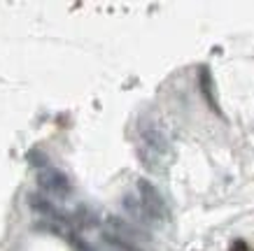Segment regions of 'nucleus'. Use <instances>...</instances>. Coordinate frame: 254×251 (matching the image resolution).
I'll use <instances>...</instances> for the list:
<instances>
[{"label": "nucleus", "mask_w": 254, "mask_h": 251, "mask_svg": "<svg viewBox=\"0 0 254 251\" xmlns=\"http://www.w3.org/2000/svg\"><path fill=\"white\" fill-rule=\"evenodd\" d=\"M138 158L145 165V170H149L152 175H166L173 165V147H170L168 135L161 128H145L138 137Z\"/></svg>", "instance_id": "f257e3e1"}, {"label": "nucleus", "mask_w": 254, "mask_h": 251, "mask_svg": "<svg viewBox=\"0 0 254 251\" xmlns=\"http://www.w3.org/2000/svg\"><path fill=\"white\" fill-rule=\"evenodd\" d=\"M138 200L142 209H145V214L149 216V221H168V205H166V200L161 198V193L156 191V186L152 182H147V179L138 182Z\"/></svg>", "instance_id": "f03ea898"}, {"label": "nucleus", "mask_w": 254, "mask_h": 251, "mask_svg": "<svg viewBox=\"0 0 254 251\" xmlns=\"http://www.w3.org/2000/svg\"><path fill=\"white\" fill-rule=\"evenodd\" d=\"M40 189H45L47 193H52L56 198H68L72 193V184H70L68 175H63L61 170H54V167H47L42 170L38 177Z\"/></svg>", "instance_id": "7ed1b4c3"}, {"label": "nucleus", "mask_w": 254, "mask_h": 251, "mask_svg": "<svg viewBox=\"0 0 254 251\" xmlns=\"http://www.w3.org/2000/svg\"><path fill=\"white\" fill-rule=\"evenodd\" d=\"M198 84H200V93H203L205 102L210 105V109L215 114H222L219 100H217V91H215V79H212V72H210L208 65H200L198 68Z\"/></svg>", "instance_id": "20e7f679"}, {"label": "nucleus", "mask_w": 254, "mask_h": 251, "mask_svg": "<svg viewBox=\"0 0 254 251\" xmlns=\"http://www.w3.org/2000/svg\"><path fill=\"white\" fill-rule=\"evenodd\" d=\"M229 251H250V247H247L245 240H236V242L231 244V249Z\"/></svg>", "instance_id": "39448f33"}]
</instances>
